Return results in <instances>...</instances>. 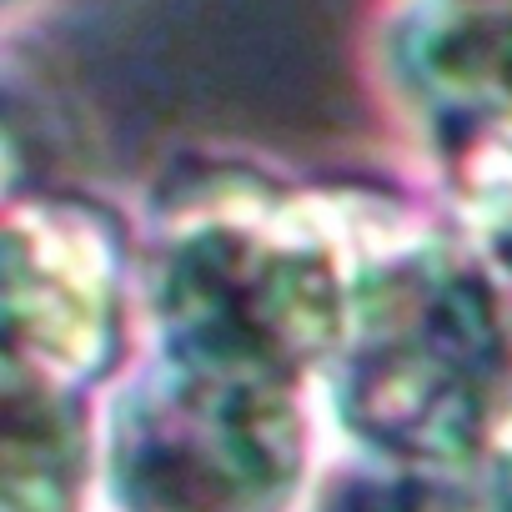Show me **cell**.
Instances as JSON below:
<instances>
[{"instance_id": "6da1fadb", "label": "cell", "mask_w": 512, "mask_h": 512, "mask_svg": "<svg viewBox=\"0 0 512 512\" xmlns=\"http://www.w3.org/2000/svg\"><path fill=\"white\" fill-rule=\"evenodd\" d=\"M332 372L337 407L372 452L397 467H467L507 402V307L477 262L402 241L352 272Z\"/></svg>"}, {"instance_id": "7a4b0ae2", "label": "cell", "mask_w": 512, "mask_h": 512, "mask_svg": "<svg viewBox=\"0 0 512 512\" xmlns=\"http://www.w3.org/2000/svg\"><path fill=\"white\" fill-rule=\"evenodd\" d=\"M302 452L292 377L161 347L111 417V492L126 512H287Z\"/></svg>"}, {"instance_id": "3957f363", "label": "cell", "mask_w": 512, "mask_h": 512, "mask_svg": "<svg viewBox=\"0 0 512 512\" xmlns=\"http://www.w3.org/2000/svg\"><path fill=\"white\" fill-rule=\"evenodd\" d=\"M352 277L322 231L277 201H236L171 236L156 272L161 347L236 357L282 377L332 362Z\"/></svg>"}, {"instance_id": "277c9868", "label": "cell", "mask_w": 512, "mask_h": 512, "mask_svg": "<svg viewBox=\"0 0 512 512\" xmlns=\"http://www.w3.org/2000/svg\"><path fill=\"white\" fill-rule=\"evenodd\" d=\"M121 337V246L86 201H31L6 226V362L71 392Z\"/></svg>"}, {"instance_id": "5b68a950", "label": "cell", "mask_w": 512, "mask_h": 512, "mask_svg": "<svg viewBox=\"0 0 512 512\" xmlns=\"http://www.w3.org/2000/svg\"><path fill=\"white\" fill-rule=\"evenodd\" d=\"M397 76L472 186H512V0H432L392 41Z\"/></svg>"}, {"instance_id": "8992f818", "label": "cell", "mask_w": 512, "mask_h": 512, "mask_svg": "<svg viewBox=\"0 0 512 512\" xmlns=\"http://www.w3.org/2000/svg\"><path fill=\"white\" fill-rule=\"evenodd\" d=\"M81 467V397L6 362V512H76Z\"/></svg>"}, {"instance_id": "52a82bcc", "label": "cell", "mask_w": 512, "mask_h": 512, "mask_svg": "<svg viewBox=\"0 0 512 512\" xmlns=\"http://www.w3.org/2000/svg\"><path fill=\"white\" fill-rule=\"evenodd\" d=\"M457 467H397L387 477H357L332 492L327 512H487L477 492L452 482Z\"/></svg>"}]
</instances>
